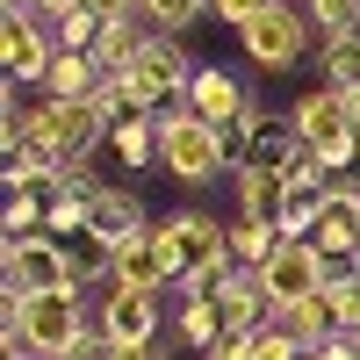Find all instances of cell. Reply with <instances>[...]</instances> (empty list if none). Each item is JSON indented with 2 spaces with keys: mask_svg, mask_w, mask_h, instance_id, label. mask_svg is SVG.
Instances as JSON below:
<instances>
[{
  "mask_svg": "<svg viewBox=\"0 0 360 360\" xmlns=\"http://www.w3.org/2000/svg\"><path fill=\"white\" fill-rule=\"evenodd\" d=\"M115 137V108L94 94V101H51L44 94V130H37V159H58V166H94V152H108Z\"/></svg>",
  "mask_w": 360,
  "mask_h": 360,
  "instance_id": "cell-1",
  "label": "cell"
},
{
  "mask_svg": "<svg viewBox=\"0 0 360 360\" xmlns=\"http://www.w3.org/2000/svg\"><path fill=\"white\" fill-rule=\"evenodd\" d=\"M0 324H22V339L37 360H65L86 332H94V310L79 303V288H58V295H29V303H8Z\"/></svg>",
  "mask_w": 360,
  "mask_h": 360,
  "instance_id": "cell-2",
  "label": "cell"
},
{
  "mask_svg": "<svg viewBox=\"0 0 360 360\" xmlns=\"http://www.w3.org/2000/svg\"><path fill=\"white\" fill-rule=\"evenodd\" d=\"M159 166L173 180H188V188H209L231 152H224V130H209L195 108H159Z\"/></svg>",
  "mask_w": 360,
  "mask_h": 360,
  "instance_id": "cell-3",
  "label": "cell"
},
{
  "mask_svg": "<svg viewBox=\"0 0 360 360\" xmlns=\"http://www.w3.org/2000/svg\"><path fill=\"white\" fill-rule=\"evenodd\" d=\"M288 123H295V137H303V144H310V152L332 166V173H346V166H353V152H360L353 94H339V86H310V94L288 108Z\"/></svg>",
  "mask_w": 360,
  "mask_h": 360,
  "instance_id": "cell-4",
  "label": "cell"
},
{
  "mask_svg": "<svg viewBox=\"0 0 360 360\" xmlns=\"http://www.w3.org/2000/svg\"><path fill=\"white\" fill-rule=\"evenodd\" d=\"M0 281H8V303L58 295V288H72V252L58 245L51 231H37V238H8V245H0Z\"/></svg>",
  "mask_w": 360,
  "mask_h": 360,
  "instance_id": "cell-5",
  "label": "cell"
},
{
  "mask_svg": "<svg viewBox=\"0 0 360 360\" xmlns=\"http://www.w3.org/2000/svg\"><path fill=\"white\" fill-rule=\"evenodd\" d=\"M152 245H159V259L173 266V281H188L195 266L231 259V224H217L209 209H180V217L152 224Z\"/></svg>",
  "mask_w": 360,
  "mask_h": 360,
  "instance_id": "cell-6",
  "label": "cell"
},
{
  "mask_svg": "<svg viewBox=\"0 0 360 360\" xmlns=\"http://www.w3.org/2000/svg\"><path fill=\"white\" fill-rule=\"evenodd\" d=\"M238 44L252 51V65H266V72H288V65H303V51L317 44V29H310V15L295 8V0H266V8L238 29Z\"/></svg>",
  "mask_w": 360,
  "mask_h": 360,
  "instance_id": "cell-7",
  "label": "cell"
},
{
  "mask_svg": "<svg viewBox=\"0 0 360 360\" xmlns=\"http://www.w3.org/2000/svg\"><path fill=\"white\" fill-rule=\"evenodd\" d=\"M0 58H8V79L15 86H44L58 65V44H51V22L29 8V0H8L0 15Z\"/></svg>",
  "mask_w": 360,
  "mask_h": 360,
  "instance_id": "cell-8",
  "label": "cell"
},
{
  "mask_svg": "<svg viewBox=\"0 0 360 360\" xmlns=\"http://www.w3.org/2000/svg\"><path fill=\"white\" fill-rule=\"evenodd\" d=\"M94 324L108 332L115 353H130V346H159V332H166V317H159V295H152V288H108V295H101V310H94Z\"/></svg>",
  "mask_w": 360,
  "mask_h": 360,
  "instance_id": "cell-9",
  "label": "cell"
},
{
  "mask_svg": "<svg viewBox=\"0 0 360 360\" xmlns=\"http://www.w3.org/2000/svg\"><path fill=\"white\" fill-rule=\"evenodd\" d=\"M259 281H266V295H274V310H295V303H310V295H324V252L310 245V238H295V245H281L259 266Z\"/></svg>",
  "mask_w": 360,
  "mask_h": 360,
  "instance_id": "cell-10",
  "label": "cell"
},
{
  "mask_svg": "<svg viewBox=\"0 0 360 360\" xmlns=\"http://www.w3.org/2000/svg\"><path fill=\"white\" fill-rule=\"evenodd\" d=\"M180 108H195V115H202L209 130H238V123L252 115V94H245V79H231L224 65H202Z\"/></svg>",
  "mask_w": 360,
  "mask_h": 360,
  "instance_id": "cell-11",
  "label": "cell"
},
{
  "mask_svg": "<svg viewBox=\"0 0 360 360\" xmlns=\"http://www.w3.org/2000/svg\"><path fill=\"white\" fill-rule=\"evenodd\" d=\"M217 310H224V332L259 339L266 324H274V295H266V281H259V274H245V266H238V274H231V288L217 295Z\"/></svg>",
  "mask_w": 360,
  "mask_h": 360,
  "instance_id": "cell-12",
  "label": "cell"
},
{
  "mask_svg": "<svg viewBox=\"0 0 360 360\" xmlns=\"http://www.w3.org/2000/svg\"><path fill=\"white\" fill-rule=\"evenodd\" d=\"M173 281V266L159 259V245H152V231H137V238H123V245L108 252V288H166Z\"/></svg>",
  "mask_w": 360,
  "mask_h": 360,
  "instance_id": "cell-13",
  "label": "cell"
},
{
  "mask_svg": "<svg viewBox=\"0 0 360 360\" xmlns=\"http://www.w3.org/2000/svg\"><path fill=\"white\" fill-rule=\"evenodd\" d=\"M137 231H152V224H144V202L130 188H101L94 202H86V238H101L108 252L123 245V238H137Z\"/></svg>",
  "mask_w": 360,
  "mask_h": 360,
  "instance_id": "cell-14",
  "label": "cell"
},
{
  "mask_svg": "<svg viewBox=\"0 0 360 360\" xmlns=\"http://www.w3.org/2000/svg\"><path fill=\"white\" fill-rule=\"evenodd\" d=\"M231 195H238V217L274 224L288 209V173H274V166H231Z\"/></svg>",
  "mask_w": 360,
  "mask_h": 360,
  "instance_id": "cell-15",
  "label": "cell"
},
{
  "mask_svg": "<svg viewBox=\"0 0 360 360\" xmlns=\"http://www.w3.org/2000/svg\"><path fill=\"white\" fill-rule=\"evenodd\" d=\"M108 152H115V166H130V173L159 166V115H123L115 137H108Z\"/></svg>",
  "mask_w": 360,
  "mask_h": 360,
  "instance_id": "cell-16",
  "label": "cell"
},
{
  "mask_svg": "<svg viewBox=\"0 0 360 360\" xmlns=\"http://www.w3.org/2000/svg\"><path fill=\"white\" fill-rule=\"evenodd\" d=\"M281 252V224H259V217H231V266L259 274L266 259Z\"/></svg>",
  "mask_w": 360,
  "mask_h": 360,
  "instance_id": "cell-17",
  "label": "cell"
},
{
  "mask_svg": "<svg viewBox=\"0 0 360 360\" xmlns=\"http://www.w3.org/2000/svg\"><path fill=\"white\" fill-rule=\"evenodd\" d=\"M274 324L295 339V353H317L324 339H339V324H332V310H324V295H310V303H295V310H274Z\"/></svg>",
  "mask_w": 360,
  "mask_h": 360,
  "instance_id": "cell-18",
  "label": "cell"
},
{
  "mask_svg": "<svg viewBox=\"0 0 360 360\" xmlns=\"http://www.w3.org/2000/svg\"><path fill=\"white\" fill-rule=\"evenodd\" d=\"M44 94L51 101H94L101 94V72H94V58H79V51H58V65L44 79Z\"/></svg>",
  "mask_w": 360,
  "mask_h": 360,
  "instance_id": "cell-19",
  "label": "cell"
},
{
  "mask_svg": "<svg viewBox=\"0 0 360 360\" xmlns=\"http://www.w3.org/2000/svg\"><path fill=\"white\" fill-rule=\"evenodd\" d=\"M217 339H224V310H217V303H195V295H180V310H173V346L209 353Z\"/></svg>",
  "mask_w": 360,
  "mask_h": 360,
  "instance_id": "cell-20",
  "label": "cell"
},
{
  "mask_svg": "<svg viewBox=\"0 0 360 360\" xmlns=\"http://www.w3.org/2000/svg\"><path fill=\"white\" fill-rule=\"evenodd\" d=\"M209 15V0H137V22L152 29V37H180V29H195Z\"/></svg>",
  "mask_w": 360,
  "mask_h": 360,
  "instance_id": "cell-21",
  "label": "cell"
},
{
  "mask_svg": "<svg viewBox=\"0 0 360 360\" xmlns=\"http://www.w3.org/2000/svg\"><path fill=\"white\" fill-rule=\"evenodd\" d=\"M303 15L317 29V44H339V37L360 29V0H303Z\"/></svg>",
  "mask_w": 360,
  "mask_h": 360,
  "instance_id": "cell-22",
  "label": "cell"
},
{
  "mask_svg": "<svg viewBox=\"0 0 360 360\" xmlns=\"http://www.w3.org/2000/svg\"><path fill=\"white\" fill-rule=\"evenodd\" d=\"M324 86H339V94H360V29L339 44H324Z\"/></svg>",
  "mask_w": 360,
  "mask_h": 360,
  "instance_id": "cell-23",
  "label": "cell"
},
{
  "mask_svg": "<svg viewBox=\"0 0 360 360\" xmlns=\"http://www.w3.org/2000/svg\"><path fill=\"white\" fill-rule=\"evenodd\" d=\"M44 209L51 202H37V195H8V202H0V231H8V238H37L44 231Z\"/></svg>",
  "mask_w": 360,
  "mask_h": 360,
  "instance_id": "cell-24",
  "label": "cell"
},
{
  "mask_svg": "<svg viewBox=\"0 0 360 360\" xmlns=\"http://www.w3.org/2000/svg\"><path fill=\"white\" fill-rule=\"evenodd\" d=\"M44 231L58 238V245H65L72 231H86V195H72V188H65V195H58V202L44 209Z\"/></svg>",
  "mask_w": 360,
  "mask_h": 360,
  "instance_id": "cell-25",
  "label": "cell"
},
{
  "mask_svg": "<svg viewBox=\"0 0 360 360\" xmlns=\"http://www.w3.org/2000/svg\"><path fill=\"white\" fill-rule=\"evenodd\" d=\"M252 360H303V353H295V339L281 332V324H266V332L252 339Z\"/></svg>",
  "mask_w": 360,
  "mask_h": 360,
  "instance_id": "cell-26",
  "label": "cell"
},
{
  "mask_svg": "<svg viewBox=\"0 0 360 360\" xmlns=\"http://www.w3.org/2000/svg\"><path fill=\"white\" fill-rule=\"evenodd\" d=\"M259 8H266V0H209V15H217L224 29H245V22H252Z\"/></svg>",
  "mask_w": 360,
  "mask_h": 360,
  "instance_id": "cell-27",
  "label": "cell"
},
{
  "mask_svg": "<svg viewBox=\"0 0 360 360\" xmlns=\"http://www.w3.org/2000/svg\"><path fill=\"white\" fill-rule=\"evenodd\" d=\"M65 360H115V346H108V332L94 324V332H86V339H79V346H72Z\"/></svg>",
  "mask_w": 360,
  "mask_h": 360,
  "instance_id": "cell-28",
  "label": "cell"
},
{
  "mask_svg": "<svg viewBox=\"0 0 360 360\" xmlns=\"http://www.w3.org/2000/svg\"><path fill=\"white\" fill-rule=\"evenodd\" d=\"M202 360H252V339H238V332H224V339L209 346Z\"/></svg>",
  "mask_w": 360,
  "mask_h": 360,
  "instance_id": "cell-29",
  "label": "cell"
},
{
  "mask_svg": "<svg viewBox=\"0 0 360 360\" xmlns=\"http://www.w3.org/2000/svg\"><path fill=\"white\" fill-rule=\"evenodd\" d=\"M29 8H37L44 22H58V15H72V8H79V0H29Z\"/></svg>",
  "mask_w": 360,
  "mask_h": 360,
  "instance_id": "cell-30",
  "label": "cell"
},
{
  "mask_svg": "<svg viewBox=\"0 0 360 360\" xmlns=\"http://www.w3.org/2000/svg\"><path fill=\"white\" fill-rule=\"evenodd\" d=\"M339 188H346V195H353V202H360V152H353V166H346V173H339Z\"/></svg>",
  "mask_w": 360,
  "mask_h": 360,
  "instance_id": "cell-31",
  "label": "cell"
},
{
  "mask_svg": "<svg viewBox=\"0 0 360 360\" xmlns=\"http://www.w3.org/2000/svg\"><path fill=\"white\" fill-rule=\"evenodd\" d=\"M303 360H317V353H303Z\"/></svg>",
  "mask_w": 360,
  "mask_h": 360,
  "instance_id": "cell-32",
  "label": "cell"
}]
</instances>
